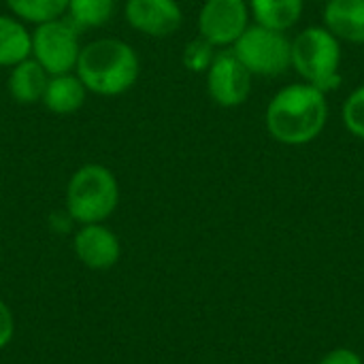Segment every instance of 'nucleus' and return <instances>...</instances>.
Listing matches in <instances>:
<instances>
[{
	"label": "nucleus",
	"instance_id": "obj_21",
	"mask_svg": "<svg viewBox=\"0 0 364 364\" xmlns=\"http://www.w3.org/2000/svg\"><path fill=\"white\" fill-rule=\"evenodd\" d=\"M320 364H363V358L354 352V350H348V348H337L333 352H328Z\"/></svg>",
	"mask_w": 364,
	"mask_h": 364
},
{
	"label": "nucleus",
	"instance_id": "obj_15",
	"mask_svg": "<svg viewBox=\"0 0 364 364\" xmlns=\"http://www.w3.org/2000/svg\"><path fill=\"white\" fill-rule=\"evenodd\" d=\"M32 55V32L15 15H0V66L13 68Z\"/></svg>",
	"mask_w": 364,
	"mask_h": 364
},
{
	"label": "nucleus",
	"instance_id": "obj_6",
	"mask_svg": "<svg viewBox=\"0 0 364 364\" xmlns=\"http://www.w3.org/2000/svg\"><path fill=\"white\" fill-rule=\"evenodd\" d=\"M81 53L79 32L73 21L51 19L38 23L32 32V58L47 70V75L70 73Z\"/></svg>",
	"mask_w": 364,
	"mask_h": 364
},
{
	"label": "nucleus",
	"instance_id": "obj_19",
	"mask_svg": "<svg viewBox=\"0 0 364 364\" xmlns=\"http://www.w3.org/2000/svg\"><path fill=\"white\" fill-rule=\"evenodd\" d=\"M213 58H215V47L203 36L190 41L183 49V64L192 73H207Z\"/></svg>",
	"mask_w": 364,
	"mask_h": 364
},
{
	"label": "nucleus",
	"instance_id": "obj_17",
	"mask_svg": "<svg viewBox=\"0 0 364 364\" xmlns=\"http://www.w3.org/2000/svg\"><path fill=\"white\" fill-rule=\"evenodd\" d=\"M70 21L81 28H100L111 21L115 13V0H70Z\"/></svg>",
	"mask_w": 364,
	"mask_h": 364
},
{
	"label": "nucleus",
	"instance_id": "obj_13",
	"mask_svg": "<svg viewBox=\"0 0 364 364\" xmlns=\"http://www.w3.org/2000/svg\"><path fill=\"white\" fill-rule=\"evenodd\" d=\"M47 81H49L47 70L34 58H28L11 68L6 87L17 105H34L43 100Z\"/></svg>",
	"mask_w": 364,
	"mask_h": 364
},
{
	"label": "nucleus",
	"instance_id": "obj_3",
	"mask_svg": "<svg viewBox=\"0 0 364 364\" xmlns=\"http://www.w3.org/2000/svg\"><path fill=\"white\" fill-rule=\"evenodd\" d=\"M119 205V183L111 168L83 164L66 186V213L79 226L102 224Z\"/></svg>",
	"mask_w": 364,
	"mask_h": 364
},
{
	"label": "nucleus",
	"instance_id": "obj_16",
	"mask_svg": "<svg viewBox=\"0 0 364 364\" xmlns=\"http://www.w3.org/2000/svg\"><path fill=\"white\" fill-rule=\"evenodd\" d=\"M11 13L28 23H45L51 19H60L68 11L70 0H4Z\"/></svg>",
	"mask_w": 364,
	"mask_h": 364
},
{
	"label": "nucleus",
	"instance_id": "obj_20",
	"mask_svg": "<svg viewBox=\"0 0 364 364\" xmlns=\"http://www.w3.org/2000/svg\"><path fill=\"white\" fill-rule=\"evenodd\" d=\"M15 335V316L11 307L0 299V350H4Z\"/></svg>",
	"mask_w": 364,
	"mask_h": 364
},
{
	"label": "nucleus",
	"instance_id": "obj_18",
	"mask_svg": "<svg viewBox=\"0 0 364 364\" xmlns=\"http://www.w3.org/2000/svg\"><path fill=\"white\" fill-rule=\"evenodd\" d=\"M343 126L350 134L364 139V85L356 87L343 102L341 109Z\"/></svg>",
	"mask_w": 364,
	"mask_h": 364
},
{
	"label": "nucleus",
	"instance_id": "obj_8",
	"mask_svg": "<svg viewBox=\"0 0 364 364\" xmlns=\"http://www.w3.org/2000/svg\"><path fill=\"white\" fill-rule=\"evenodd\" d=\"M247 0H207L198 13V36L213 47H228L250 26Z\"/></svg>",
	"mask_w": 364,
	"mask_h": 364
},
{
	"label": "nucleus",
	"instance_id": "obj_14",
	"mask_svg": "<svg viewBox=\"0 0 364 364\" xmlns=\"http://www.w3.org/2000/svg\"><path fill=\"white\" fill-rule=\"evenodd\" d=\"M247 6L256 23L286 32L301 19L305 0H247Z\"/></svg>",
	"mask_w": 364,
	"mask_h": 364
},
{
	"label": "nucleus",
	"instance_id": "obj_2",
	"mask_svg": "<svg viewBox=\"0 0 364 364\" xmlns=\"http://www.w3.org/2000/svg\"><path fill=\"white\" fill-rule=\"evenodd\" d=\"M141 73L136 51L119 38H96L81 47L75 75L87 92L119 96L128 92Z\"/></svg>",
	"mask_w": 364,
	"mask_h": 364
},
{
	"label": "nucleus",
	"instance_id": "obj_12",
	"mask_svg": "<svg viewBox=\"0 0 364 364\" xmlns=\"http://www.w3.org/2000/svg\"><path fill=\"white\" fill-rule=\"evenodd\" d=\"M85 96H87V90L81 83V79L73 73H62V75H49L41 102L51 113L68 115V113L79 111L85 105Z\"/></svg>",
	"mask_w": 364,
	"mask_h": 364
},
{
	"label": "nucleus",
	"instance_id": "obj_10",
	"mask_svg": "<svg viewBox=\"0 0 364 364\" xmlns=\"http://www.w3.org/2000/svg\"><path fill=\"white\" fill-rule=\"evenodd\" d=\"M73 247L79 262L92 271H109L122 258V243L105 224H83L73 239Z\"/></svg>",
	"mask_w": 364,
	"mask_h": 364
},
{
	"label": "nucleus",
	"instance_id": "obj_1",
	"mask_svg": "<svg viewBox=\"0 0 364 364\" xmlns=\"http://www.w3.org/2000/svg\"><path fill=\"white\" fill-rule=\"evenodd\" d=\"M328 119L326 94L309 83L282 87L267 105L264 124L269 134L284 145H307L316 141Z\"/></svg>",
	"mask_w": 364,
	"mask_h": 364
},
{
	"label": "nucleus",
	"instance_id": "obj_9",
	"mask_svg": "<svg viewBox=\"0 0 364 364\" xmlns=\"http://www.w3.org/2000/svg\"><path fill=\"white\" fill-rule=\"evenodd\" d=\"M124 15L130 28L154 38L175 34L183 21L177 0H126Z\"/></svg>",
	"mask_w": 364,
	"mask_h": 364
},
{
	"label": "nucleus",
	"instance_id": "obj_4",
	"mask_svg": "<svg viewBox=\"0 0 364 364\" xmlns=\"http://www.w3.org/2000/svg\"><path fill=\"white\" fill-rule=\"evenodd\" d=\"M292 66L301 79L324 94L341 85V43L324 26H309L292 41Z\"/></svg>",
	"mask_w": 364,
	"mask_h": 364
},
{
	"label": "nucleus",
	"instance_id": "obj_11",
	"mask_svg": "<svg viewBox=\"0 0 364 364\" xmlns=\"http://www.w3.org/2000/svg\"><path fill=\"white\" fill-rule=\"evenodd\" d=\"M324 28L339 41L364 43V0H326Z\"/></svg>",
	"mask_w": 364,
	"mask_h": 364
},
{
	"label": "nucleus",
	"instance_id": "obj_5",
	"mask_svg": "<svg viewBox=\"0 0 364 364\" xmlns=\"http://www.w3.org/2000/svg\"><path fill=\"white\" fill-rule=\"evenodd\" d=\"M241 64L258 77H277L292 66V41L286 32L264 28L260 23L247 30L232 45Z\"/></svg>",
	"mask_w": 364,
	"mask_h": 364
},
{
	"label": "nucleus",
	"instance_id": "obj_7",
	"mask_svg": "<svg viewBox=\"0 0 364 364\" xmlns=\"http://www.w3.org/2000/svg\"><path fill=\"white\" fill-rule=\"evenodd\" d=\"M252 73L241 64L232 49L218 51L207 68V92L224 109L241 107L252 92Z\"/></svg>",
	"mask_w": 364,
	"mask_h": 364
}]
</instances>
